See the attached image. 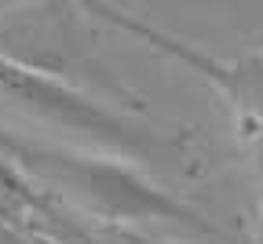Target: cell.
I'll use <instances>...</instances> for the list:
<instances>
[{
    "mask_svg": "<svg viewBox=\"0 0 263 244\" xmlns=\"http://www.w3.org/2000/svg\"><path fill=\"white\" fill-rule=\"evenodd\" d=\"M0 160L22 179L44 190V200L59 212H77L110 230H136L143 222L183 226L209 240H230L223 226L205 219L197 208L154 186L143 171L110 153H88L48 135H29L26 128L0 124Z\"/></svg>",
    "mask_w": 263,
    "mask_h": 244,
    "instance_id": "obj_1",
    "label": "cell"
},
{
    "mask_svg": "<svg viewBox=\"0 0 263 244\" xmlns=\"http://www.w3.org/2000/svg\"><path fill=\"white\" fill-rule=\"evenodd\" d=\"M0 106L48 131L103 146L110 157L128 164L168 171H190L197 164V146L186 128L143 120V113L117 110L106 98L88 95L84 88L48 77L8 55H0Z\"/></svg>",
    "mask_w": 263,
    "mask_h": 244,
    "instance_id": "obj_2",
    "label": "cell"
},
{
    "mask_svg": "<svg viewBox=\"0 0 263 244\" xmlns=\"http://www.w3.org/2000/svg\"><path fill=\"white\" fill-rule=\"evenodd\" d=\"M84 11L95 15L99 22L128 33V37L143 40L157 55L186 66L201 80H209L219 91V98L227 102L234 131H238L245 150L252 153V164L263 175V51H249V55H238V58H219V55H209L197 44L176 37V33L161 29V26H150V22L136 18L132 11L114 8V4H84Z\"/></svg>",
    "mask_w": 263,
    "mask_h": 244,
    "instance_id": "obj_3",
    "label": "cell"
},
{
    "mask_svg": "<svg viewBox=\"0 0 263 244\" xmlns=\"http://www.w3.org/2000/svg\"><path fill=\"white\" fill-rule=\"evenodd\" d=\"M33 212H37V219H41L44 226L55 230L59 244H124V240H121L117 233H110V230H88V226H81L77 219H70L66 212H59L55 204H48L44 197H33Z\"/></svg>",
    "mask_w": 263,
    "mask_h": 244,
    "instance_id": "obj_4",
    "label": "cell"
},
{
    "mask_svg": "<svg viewBox=\"0 0 263 244\" xmlns=\"http://www.w3.org/2000/svg\"><path fill=\"white\" fill-rule=\"evenodd\" d=\"M110 233H117L124 244H164V240H154V237H146L139 230H110Z\"/></svg>",
    "mask_w": 263,
    "mask_h": 244,
    "instance_id": "obj_5",
    "label": "cell"
},
{
    "mask_svg": "<svg viewBox=\"0 0 263 244\" xmlns=\"http://www.w3.org/2000/svg\"><path fill=\"white\" fill-rule=\"evenodd\" d=\"M256 244H263V219H259V230H256Z\"/></svg>",
    "mask_w": 263,
    "mask_h": 244,
    "instance_id": "obj_6",
    "label": "cell"
}]
</instances>
